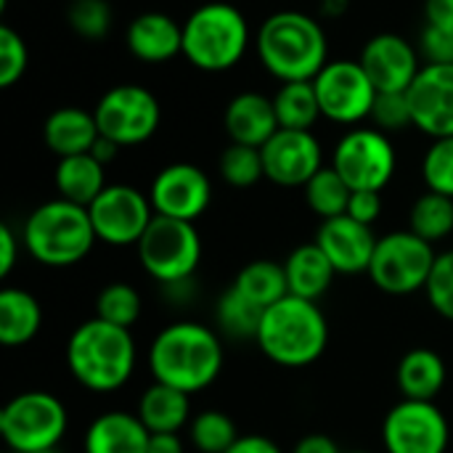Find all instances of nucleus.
I'll return each instance as SVG.
<instances>
[{"instance_id":"f3484780","label":"nucleus","mask_w":453,"mask_h":453,"mask_svg":"<svg viewBox=\"0 0 453 453\" xmlns=\"http://www.w3.org/2000/svg\"><path fill=\"white\" fill-rule=\"evenodd\" d=\"M414 127L425 135H453V64H425L406 90Z\"/></svg>"},{"instance_id":"0eeeda50","label":"nucleus","mask_w":453,"mask_h":453,"mask_svg":"<svg viewBox=\"0 0 453 453\" xmlns=\"http://www.w3.org/2000/svg\"><path fill=\"white\" fill-rule=\"evenodd\" d=\"M69 427L66 406L45 390L13 395L0 411V438L11 453L58 449Z\"/></svg>"},{"instance_id":"79ce46f5","label":"nucleus","mask_w":453,"mask_h":453,"mask_svg":"<svg viewBox=\"0 0 453 453\" xmlns=\"http://www.w3.org/2000/svg\"><path fill=\"white\" fill-rule=\"evenodd\" d=\"M419 50L427 64H453V29L425 27L419 35Z\"/></svg>"},{"instance_id":"f8f14e48","label":"nucleus","mask_w":453,"mask_h":453,"mask_svg":"<svg viewBox=\"0 0 453 453\" xmlns=\"http://www.w3.org/2000/svg\"><path fill=\"white\" fill-rule=\"evenodd\" d=\"M451 443V427L435 401L395 403L382 419L385 453H446Z\"/></svg>"},{"instance_id":"7ed1b4c3","label":"nucleus","mask_w":453,"mask_h":453,"mask_svg":"<svg viewBox=\"0 0 453 453\" xmlns=\"http://www.w3.org/2000/svg\"><path fill=\"white\" fill-rule=\"evenodd\" d=\"M257 56L281 82H311L329 64V42L319 19L303 11H276L257 29Z\"/></svg>"},{"instance_id":"4be33fe9","label":"nucleus","mask_w":453,"mask_h":453,"mask_svg":"<svg viewBox=\"0 0 453 453\" xmlns=\"http://www.w3.org/2000/svg\"><path fill=\"white\" fill-rule=\"evenodd\" d=\"M151 433L138 414L106 411L90 422L82 438L85 453H149Z\"/></svg>"},{"instance_id":"de8ad7c7","label":"nucleus","mask_w":453,"mask_h":453,"mask_svg":"<svg viewBox=\"0 0 453 453\" xmlns=\"http://www.w3.org/2000/svg\"><path fill=\"white\" fill-rule=\"evenodd\" d=\"M292 453H342L340 446L329 438V435H321V433H313V435H305L295 443Z\"/></svg>"},{"instance_id":"c85d7f7f","label":"nucleus","mask_w":453,"mask_h":453,"mask_svg":"<svg viewBox=\"0 0 453 453\" xmlns=\"http://www.w3.org/2000/svg\"><path fill=\"white\" fill-rule=\"evenodd\" d=\"M239 295H244L250 303H255L257 308H271L276 305L279 300H284L289 295V287H287V273H284V265L281 263H273V260H252L247 263L234 284H231Z\"/></svg>"},{"instance_id":"ddd939ff","label":"nucleus","mask_w":453,"mask_h":453,"mask_svg":"<svg viewBox=\"0 0 453 453\" xmlns=\"http://www.w3.org/2000/svg\"><path fill=\"white\" fill-rule=\"evenodd\" d=\"M321 117L337 125H358L369 119L377 101V88L364 72L361 61L340 58L329 61L313 80Z\"/></svg>"},{"instance_id":"6e6552de","label":"nucleus","mask_w":453,"mask_h":453,"mask_svg":"<svg viewBox=\"0 0 453 453\" xmlns=\"http://www.w3.org/2000/svg\"><path fill=\"white\" fill-rule=\"evenodd\" d=\"M141 268L162 287L194 279L202 263V236L194 223L154 215L135 244Z\"/></svg>"},{"instance_id":"9d476101","label":"nucleus","mask_w":453,"mask_h":453,"mask_svg":"<svg viewBox=\"0 0 453 453\" xmlns=\"http://www.w3.org/2000/svg\"><path fill=\"white\" fill-rule=\"evenodd\" d=\"M93 114L98 122V133L117 146H138L149 141L162 119L157 96L149 88L133 82L109 88L98 98Z\"/></svg>"},{"instance_id":"4468645a","label":"nucleus","mask_w":453,"mask_h":453,"mask_svg":"<svg viewBox=\"0 0 453 453\" xmlns=\"http://www.w3.org/2000/svg\"><path fill=\"white\" fill-rule=\"evenodd\" d=\"M88 212L96 239L109 247H135L154 220L151 199L125 183L106 186Z\"/></svg>"},{"instance_id":"5701e85b","label":"nucleus","mask_w":453,"mask_h":453,"mask_svg":"<svg viewBox=\"0 0 453 453\" xmlns=\"http://www.w3.org/2000/svg\"><path fill=\"white\" fill-rule=\"evenodd\" d=\"M98 135L101 133H98L96 114L80 106H61L42 125V138L58 159L74 154H90Z\"/></svg>"},{"instance_id":"37998d69","label":"nucleus","mask_w":453,"mask_h":453,"mask_svg":"<svg viewBox=\"0 0 453 453\" xmlns=\"http://www.w3.org/2000/svg\"><path fill=\"white\" fill-rule=\"evenodd\" d=\"M348 215L364 226H374L382 215V191H353Z\"/></svg>"},{"instance_id":"c9c22d12","label":"nucleus","mask_w":453,"mask_h":453,"mask_svg":"<svg viewBox=\"0 0 453 453\" xmlns=\"http://www.w3.org/2000/svg\"><path fill=\"white\" fill-rule=\"evenodd\" d=\"M220 178L234 188H250L257 180H263L265 167H263L260 149L244 146V143H231L220 154Z\"/></svg>"},{"instance_id":"a878e982","label":"nucleus","mask_w":453,"mask_h":453,"mask_svg":"<svg viewBox=\"0 0 453 453\" xmlns=\"http://www.w3.org/2000/svg\"><path fill=\"white\" fill-rule=\"evenodd\" d=\"M53 183L61 199L74 202L80 207H90L106 183V165H101L93 154L61 157L53 173Z\"/></svg>"},{"instance_id":"bb28decb","label":"nucleus","mask_w":453,"mask_h":453,"mask_svg":"<svg viewBox=\"0 0 453 453\" xmlns=\"http://www.w3.org/2000/svg\"><path fill=\"white\" fill-rule=\"evenodd\" d=\"M135 414L149 433H180L191 425V395L154 382L141 393Z\"/></svg>"},{"instance_id":"f704fd0d","label":"nucleus","mask_w":453,"mask_h":453,"mask_svg":"<svg viewBox=\"0 0 453 453\" xmlns=\"http://www.w3.org/2000/svg\"><path fill=\"white\" fill-rule=\"evenodd\" d=\"M141 311H143V303H141L138 289L125 281L106 284L96 297V319L109 321L122 329H130L141 319Z\"/></svg>"},{"instance_id":"423d86ee","label":"nucleus","mask_w":453,"mask_h":453,"mask_svg":"<svg viewBox=\"0 0 453 453\" xmlns=\"http://www.w3.org/2000/svg\"><path fill=\"white\" fill-rule=\"evenodd\" d=\"M247 48L250 24L231 3H204L183 21V56L202 72L234 69L244 58Z\"/></svg>"},{"instance_id":"cd10ccee","label":"nucleus","mask_w":453,"mask_h":453,"mask_svg":"<svg viewBox=\"0 0 453 453\" xmlns=\"http://www.w3.org/2000/svg\"><path fill=\"white\" fill-rule=\"evenodd\" d=\"M42 326V308L27 289L8 287L0 292V342L5 348H21L37 337Z\"/></svg>"},{"instance_id":"2eb2a0df","label":"nucleus","mask_w":453,"mask_h":453,"mask_svg":"<svg viewBox=\"0 0 453 453\" xmlns=\"http://www.w3.org/2000/svg\"><path fill=\"white\" fill-rule=\"evenodd\" d=\"M149 199L154 215L194 223L207 212L212 202V183L202 167L191 162H175L154 175Z\"/></svg>"},{"instance_id":"e433bc0d","label":"nucleus","mask_w":453,"mask_h":453,"mask_svg":"<svg viewBox=\"0 0 453 453\" xmlns=\"http://www.w3.org/2000/svg\"><path fill=\"white\" fill-rule=\"evenodd\" d=\"M422 178L427 191L453 199V135L435 138L422 159Z\"/></svg>"},{"instance_id":"20e7f679","label":"nucleus","mask_w":453,"mask_h":453,"mask_svg":"<svg viewBox=\"0 0 453 453\" xmlns=\"http://www.w3.org/2000/svg\"><path fill=\"white\" fill-rule=\"evenodd\" d=\"M255 342L276 366L305 369L324 356L329 345V324L319 303L287 295L263 311Z\"/></svg>"},{"instance_id":"864d4df0","label":"nucleus","mask_w":453,"mask_h":453,"mask_svg":"<svg viewBox=\"0 0 453 453\" xmlns=\"http://www.w3.org/2000/svg\"><path fill=\"white\" fill-rule=\"evenodd\" d=\"M348 453H372V451H348Z\"/></svg>"},{"instance_id":"dca6fc26","label":"nucleus","mask_w":453,"mask_h":453,"mask_svg":"<svg viewBox=\"0 0 453 453\" xmlns=\"http://www.w3.org/2000/svg\"><path fill=\"white\" fill-rule=\"evenodd\" d=\"M265 178L284 188L305 186L321 167L324 151L313 130H287L279 127L271 141L260 149Z\"/></svg>"},{"instance_id":"09e8293b","label":"nucleus","mask_w":453,"mask_h":453,"mask_svg":"<svg viewBox=\"0 0 453 453\" xmlns=\"http://www.w3.org/2000/svg\"><path fill=\"white\" fill-rule=\"evenodd\" d=\"M149 453H183V441L178 433H151Z\"/></svg>"},{"instance_id":"aec40b11","label":"nucleus","mask_w":453,"mask_h":453,"mask_svg":"<svg viewBox=\"0 0 453 453\" xmlns=\"http://www.w3.org/2000/svg\"><path fill=\"white\" fill-rule=\"evenodd\" d=\"M223 127L231 138V143H244L263 149L271 135L279 130L273 98L263 93H239L228 101L223 114Z\"/></svg>"},{"instance_id":"49530a36","label":"nucleus","mask_w":453,"mask_h":453,"mask_svg":"<svg viewBox=\"0 0 453 453\" xmlns=\"http://www.w3.org/2000/svg\"><path fill=\"white\" fill-rule=\"evenodd\" d=\"M226 453H284L276 441L265 435H239V441Z\"/></svg>"},{"instance_id":"58836bf2","label":"nucleus","mask_w":453,"mask_h":453,"mask_svg":"<svg viewBox=\"0 0 453 453\" xmlns=\"http://www.w3.org/2000/svg\"><path fill=\"white\" fill-rule=\"evenodd\" d=\"M425 295H427L430 308L441 319L453 321V250H446V252H441L435 257V265H433V273L427 279Z\"/></svg>"},{"instance_id":"2f4dec72","label":"nucleus","mask_w":453,"mask_h":453,"mask_svg":"<svg viewBox=\"0 0 453 453\" xmlns=\"http://www.w3.org/2000/svg\"><path fill=\"white\" fill-rule=\"evenodd\" d=\"M409 228L422 236L425 242L435 244L443 242L453 234V199L435 194V191H425L409 212Z\"/></svg>"},{"instance_id":"412c9836","label":"nucleus","mask_w":453,"mask_h":453,"mask_svg":"<svg viewBox=\"0 0 453 453\" xmlns=\"http://www.w3.org/2000/svg\"><path fill=\"white\" fill-rule=\"evenodd\" d=\"M127 48L146 64H165L183 53V24L159 11L135 16L127 27Z\"/></svg>"},{"instance_id":"f03ea898","label":"nucleus","mask_w":453,"mask_h":453,"mask_svg":"<svg viewBox=\"0 0 453 453\" xmlns=\"http://www.w3.org/2000/svg\"><path fill=\"white\" fill-rule=\"evenodd\" d=\"M138 348L130 329L101 319L82 321L66 342V366L77 385L106 395L125 388L135 372Z\"/></svg>"},{"instance_id":"39448f33","label":"nucleus","mask_w":453,"mask_h":453,"mask_svg":"<svg viewBox=\"0 0 453 453\" xmlns=\"http://www.w3.org/2000/svg\"><path fill=\"white\" fill-rule=\"evenodd\" d=\"M96 242L88 207L61 196L35 207L21 228L27 255L45 268H72L82 263Z\"/></svg>"},{"instance_id":"393cba45","label":"nucleus","mask_w":453,"mask_h":453,"mask_svg":"<svg viewBox=\"0 0 453 453\" xmlns=\"http://www.w3.org/2000/svg\"><path fill=\"white\" fill-rule=\"evenodd\" d=\"M449 377L446 361L430 348L409 350L395 369V385L409 401H435Z\"/></svg>"},{"instance_id":"a19ab883","label":"nucleus","mask_w":453,"mask_h":453,"mask_svg":"<svg viewBox=\"0 0 453 453\" xmlns=\"http://www.w3.org/2000/svg\"><path fill=\"white\" fill-rule=\"evenodd\" d=\"M29 64V50L21 35L11 27H0V85L11 88L21 80Z\"/></svg>"},{"instance_id":"5fc2aeb1","label":"nucleus","mask_w":453,"mask_h":453,"mask_svg":"<svg viewBox=\"0 0 453 453\" xmlns=\"http://www.w3.org/2000/svg\"><path fill=\"white\" fill-rule=\"evenodd\" d=\"M5 453H11V451H5Z\"/></svg>"},{"instance_id":"9b49d317","label":"nucleus","mask_w":453,"mask_h":453,"mask_svg":"<svg viewBox=\"0 0 453 453\" xmlns=\"http://www.w3.org/2000/svg\"><path fill=\"white\" fill-rule=\"evenodd\" d=\"M395 149L377 127L348 130L332 154V167L353 191H382L395 175Z\"/></svg>"},{"instance_id":"8fccbe9b","label":"nucleus","mask_w":453,"mask_h":453,"mask_svg":"<svg viewBox=\"0 0 453 453\" xmlns=\"http://www.w3.org/2000/svg\"><path fill=\"white\" fill-rule=\"evenodd\" d=\"M122 146H117L114 141H109V138H104V135H98V141L93 143V149H90V154L101 162V165H109L114 157H117V151H119Z\"/></svg>"},{"instance_id":"ea45409f","label":"nucleus","mask_w":453,"mask_h":453,"mask_svg":"<svg viewBox=\"0 0 453 453\" xmlns=\"http://www.w3.org/2000/svg\"><path fill=\"white\" fill-rule=\"evenodd\" d=\"M369 119L382 133H398L403 127H411V106L406 93H377V101L372 106Z\"/></svg>"},{"instance_id":"1a4fd4ad","label":"nucleus","mask_w":453,"mask_h":453,"mask_svg":"<svg viewBox=\"0 0 453 453\" xmlns=\"http://www.w3.org/2000/svg\"><path fill=\"white\" fill-rule=\"evenodd\" d=\"M435 257L438 252L433 250V244L417 236L411 228L390 231L377 239V250L366 276L380 292L406 297L427 287Z\"/></svg>"},{"instance_id":"a211bd4d","label":"nucleus","mask_w":453,"mask_h":453,"mask_svg":"<svg viewBox=\"0 0 453 453\" xmlns=\"http://www.w3.org/2000/svg\"><path fill=\"white\" fill-rule=\"evenodd\" d=\"M358 61L380 93H406L422 69L417 48L395 32L374 35Z\"/></svg>"},{"instance_id":"603ef678","label":"nucleus","mask_w":453,"mask_h":453,"mask_svg":"<svg viewBox=\"0 0 453 453\" xmlns=\"http://www.w3.org/2000/svg\"><path fill=\"white\" fill-rule=\"evenodd\" d=\"M32 453H58V449H50V451H32Z\"/></svg>"},{"instance_id":"3c124183","label":"nucleus","mask_w":453,"mask_h":453,"mask_svg":"<svg viewBox=\"0 0 453 453\" xmlns=\"http://www.w3.org/2000/svg\"><path fill=\"white\" fill-rule=\"evenodd\" d=\"M345 8H348V0H321V13L326 16H340L345 13Z\"/></svg>"},{"instance_id":"473e14b6","label":"nucleus","mask_w":453,"mask_h":453,"mask_svg":"<svg viewBox=\"0 0 453 453\" xmlns=\"http://www.w3.org/2000/svg\"><path fill=\"white\" fill-rule=\"evenodd\" d=\"M263 308L250 303L244 295H239L234 287H228L215 305V321L218 329L234 340H255L260 329Z\"/></svg>"},{"instance_id":"b1692460","label":"nucleus","mask_w":453,"mask_h":453,"mask_svg":"<svg viewBox=\"0 0 453 453\" xmlns=\"http://www.w3.org/2000/svg\"><path fill=\"white\" fill-rule=\"evenodd\" d=\"M284 273H287L289 295L313 300V303H319L329 292L337 276L334 265L329 263V257L321 252L316 242L300 244L297 250H292L289 257L284 260Z\"/></svg>"},{"instance_id":"f257e3e1","label":"nucleus","mask_w":453,"mask_h":453,"mask_svg":"<svg viewBox=\"0 0 453 453\" xmlns=\"http://www.w3.org/2000/svg\"><path fill=\"white\" fill-rule=\"evenodd\" d=\"M223 345L215 329L199 321H175L165 326L149 348L154 382L186 395L207 390L223 372Z\"/></svg>"},{"instance_id":"7c9ffc66","label":"nucleus","mask_w":453,"mask_h":453,"mask_svg":"<svg viewBox=\"0 0 453 453\" xmlns=\"http://www.w3.org/2000/svg\"><path fill=\"white\" fill-rule=\"evenodd\" d=\"M303 188H305V202L311 212L319 215L321 220L348 215L353 188L342 180V175L334 167H321Z\"/></svg>"},{"instance_id":"4c0bfd02","label":"nucleus","mask_w":453,"mask_h":453,"mask_svg":"<svg viewBox=\"0 0 453 453\" xmlns=\"http://www.w3.org/2000/svg\"><path fill=\"white\" fill-rule=\"evenodd\" d=\"M66 21L80 37L101 40L111 27V5L109 0H72Z\"/></svg>"},{"instance_id":"6ab92c4d","label":"nucleus","mask_w":453,"mask_h":453,"mask_svg":"<svg viewBox=\"0 0 453 453\" xmlns=\"http://www.w3.org/2000/svg\"><path fill=\"white\" fill-rule=\"evenodd\" d=\"M313 242L329 257L334 271L345 273V276L366 273L372 265L374 250H377V236H374L372 226H364V223L353 220L350 215L321 220Z\"/></svg>"},{"instance_id":"c756f323","label":"nucleus","mask_w":453,"mask_h":453,"mask_svg":"<svg viewBox=\"0 0 453 453\" xmlns=\"http://www.w3.org/2000/svg\"><path fill=\"white\" fill-rule=\"evenodd\" d=\"M273 109L279 127L287 130H311L316 119L321 117L316 85L311 82H281V88L273 96Z\"/></svg>"},{"instance_id":"a18cd8bd","label":"nucleus","mask_w":453,"mask_h":453,"mask_svg":"<svg viewBox=\"0 0 453 453\" xmlns=\"http://www.w3.org/2000/svg\"><path fill=\"white\" fill-rule=\"evenodd\" d=\"M425 27L453 29V0H425Z\"/></svg>"},{"instance_id":"72a5a7b5","label":"nucleus","mask_w":453,"mask_h":453,"mask_svg":"<svg viewBox=\"0 0 453 453\" xmlns=\"http://www.w3.org/2000/svg\"><path fill=\"white\" fill-rule=\"evenodd\" d=\"M188 435L199 453H226L239 441L236 422L218 409L199 411L188 425Z\"/></svg>"},{"instance_id":"c03bdc74","label":"nucleus","mask_w":453,"mask_h":453,"mask_svg":"<svg viewBox=\"0 0 453 453\" xmlns=\"http://www.w3.org/2000/svg\"><path fill=\"white\" fill-rule=\"evenodd\" d=\"M21 239L13 234L11 226H0V279H8L11 271L16 268V260H19V250H21Z\"/></svg>"}]
</instances>
